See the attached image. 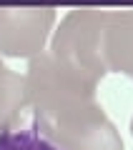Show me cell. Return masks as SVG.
<instances>
[{
  "mask_svg": "<svg viewBox=\"0 0 133 150\" xmlns=\"http://www.w3.org/2000/svg\"><path fill=\"white\" fill-rule=\"evenodd\" d=\"M0 150H58L48 138H43L35 128H13L0 133Z\"/></svg>",
  "mask_w": 133,
  "mask_h": 150,
  "instance_id": "obj_5",
  "label": "cell"
},
{
  "mask_svg": "<svg viewBox=\"0 0 133 150\" xmlns=\"http://www.w3.org/2000/svg\"><path fill=\"white\" fill-rule=\"evenodd\" d=\"M98 83L83 78L50 53L30 58L25 73L33 128L58 150H123L116 125L96 100Z\"/></svg>",
  "mask_w": 133,
  "mask_h": 150,
  "instance_id": "obj_1",
  "label": "cell"
},
{
  "mask_svg": "<svg viewBox=\"0 0 133 150\" xmlns=\"http://www.w3.org/2000/svg\"><path fill=\"white\" fill-rule=\"evenodd\" d=\"M25 110H28L25 75L10 70L0 60V133L20 128Z\"/></svg>",
  "mask_w": 133,
  "mask_h": 150,
  "instance_id": "obj_4",
  "label": "cell"
},
{
  "mask_svg": "<svg viewBox=\"0 0 133 150\" xmlns=\"http://www.w3.org/2000/svg\"><path fill=\"white\" fill-rule=\"evenodd\" d=\"M53 23L55 8H0V55H40Z\"/></svg>",
  "mask_w": 133,
  "mask_h": 150,
  "instance_id": "obj_3",
  "label": "cell"
},
{
  "mask_svg": "<svg viewBox=\"0 0 133 150\" xmlns=\"http://www.w3.org/2000/svg\"><path fill=\"white\" fill-rule=\"evenodd\" d=\"M50 55L93 83L108 73L133 80V8H73L55 30Z\"/></svg>",
  "mask_w": 133,
  "mask_h": 150,
  "instance_id": "obj_2",
  "label": "cell"
},
{
  "mask_svg": "<svg viewBox=\"0 0 133 150\" xmlns=\"http://www.w3.org/2000/svg\"><path fill=\"white\" fill-rule=\"evenodd\" d=\"M131 135H133V120H131Z\"/></svg>",
  "mask_w": 133,
  "mask_h": 150,
  "instance_id": "obj_6",
  "label": "cell"
}]
</instances>
